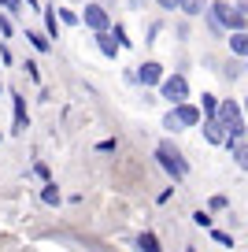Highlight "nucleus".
Here are the masks:
<instances>
[{
  "label": "nucleus",
  "instance_id": "1",
  "mask_svg": "<svg viewBox=\"0 0 248 252\" xmlns=\"http://www.w3.org/2000/svg\"><path fill=\"white\" fill-rule=\"evenodd\" d=\"M155 159H159V167H163L167 174H171L174 182H182V178L189 174V163L182 159V152L174 149L171 141H159V149H155Z\"/></svg>",
  "mask_w": 248,
  "mask_h": 252
},
{
  "label": "nucleus",
  "instance_id": "2",
  "mask_svg": "<svg viewBox=\"0 0 248 252\" xmlns=\"http://www.w3.org/2000/svg\"><path fill=\"white\" fill-rule=\"evenodd\" d=\"M211 23L215 26H226V30H245V4L230 8V4H211Z\"/></svg>",
  "mask_w": 248,
  "mask_h": 252
},
{
  "label": "nucleus",
  "instance_id": "3",
  "mask_svg": "<svg viewBox=\"0 0 248 252\" xmlns=\"http://www.w3.org/2000/svg\"><path fill=\"white\" fill-rule=\"evenodd\" d=\"M159 89H163V100H171V104H178V100H186V96H189V82L182 78V74L159 78Z\"/></svg>",
  "mask_w": 248,
  "mask_h": 252
},
{
  "label": "nucleus",
  "instance_id": "4",
  "mask_svg": "<svg viewBox=\"0 0 248 252\" xmlns=\"http://www.w3.org/2000/svg\"><path fill=\"white\" fill-rule=\"evenodd\" d=\"M78 19H86L89 30H108V8H100V4H86Z\"/></svg>",
  "mask_w": 248,
  "mask_h": 252
},
{
  "label": "nucleus",
  "instance_id": "5",
  "mask_svg": "<svg viewBox=\"0 0 248 252\" xmlns=\"http://www.w3.org/2000/svg\"><path fill=\"white\" fill-rule=\"evenodd\" d=\"M171 115L178 119V126H196V123H200V108H196V104H186V100L174 104Z\"/></svg>",
  "mask_w": 248,
  "mask_h": 252
},
{
  "label": "nucleus",
  "instance_id": "6",
  "mask_svg": "<svg viewBox=\"0 0 248 252\" xmlns=\"http://www.w3.org/2000/svg\"><path fill=\"white\" fill-rule=\"evenodd\" d=\"M137 78L145 82V86H159V78H163V67L148 60V63H141V67H137Z\"/></svg>",
  "mask_w": 248,
  "mask_h": 252
},
{
  "label": "nucleus",
  "instance_id": "7",
  "mask_svg": "<svg viewBox=\"0 0 248 252\" xmlns=\"http://www.w3.org/2000/svg\"><path fill=\"white\" fill-rule=\"evenodd\" d=\"M204 134H208V141H215V145H226V126L218 123V119H208V130H204Z\"/></svg>",
  "mask_w": 248,
  "mask_h": 252
},
{
  "label": "nucleus",
  "instance_id": "8",
  "mask_svg": "<svg viewBox=\"0 0 248 252\" xmlns=\"http://www.w3.org/2000/svg\"><path fill=\"white\" fill-rule=\"evenodd\" d=\"M96 45H100V52H104V56H115V52H119V41L111 37L108 30H96Z\"/></svg>",
  "mask_w": 248,
  "mask_h": 252
},
{
  "label": "nucleus",
  "instance_id": "9",
  "mask_svg": "<svg viewBox=\"0 0 248 252\" xmlns=\"http://www.w3.org/2000/svg\"><path fill=\"white\" fill-rule=\"evenodd\" d=\"M26 41H30L37 52H52V37H48V33H33V30H26Z\"/></svg>",
  "mask_w": 248,
  "mask_h": 252
},
{
  "label": "nucleus",
  "instance_id": "10",
  "mask_svg": "<svg viewBox=\"0 0 248 252\" xmlns=\"http://www.w3.org/2000/svg\"><path fill=\"white\" fill-rule=\"evenodd\" d=\"M11 100H15V130H26V100L23 96H11Z\"/></svg>",
  "mask_w": 248,
  "mask_h": 252
},
{
  "label": "nucleus",
  "instance_id": "11",
  "mask_svg": "<svg viewBox=\"0 0 248 252\" xmlns=\"http://www.w3.org/2000/svg\"><path fill=\"white\" fill-rule=\"evenodd\" d=\"M230 48L237 56H245L248 52V37H245V30H233V37H230Z\"/></svg>",
  "mask_w": 248,
  "mask_h": 252
},
{
  "label": "nucleus",
  "instance_id": "12",
  "mask_svg": "<svg viewBox=\"0 0 248 252\" xmlns=\"http://www.w3.org/2000/svg\"><path fill=\"white\" fill-rule=\"evenodd\" d=\"M45 30H48V37H52V41L60 37V23H56V8H48V11H45Z\"/></svg>",
  "mask_w": 248,
  "mask_h": 252
},
{
  "label": "nucleus",
  "instance_id": "13",
  "mask_svg": "<svg viewBox=\"0 0 248 252\" xmlns=\"http://www.w3.org/2000/svg\"><path fill=\"white\" fill-rule=\"evenodd\" d=\"M178 8L186 11V15H200V11H204V0H178Z\"/></svg>",
  "mask_w": 248,
  "mask_h": 252
},
{
  "label": "nucleus",
  "instance_id": "14",
  "mask_svg": "<svg viewBox=\"0 0 248 252\" xmlns=\"http://www.w3.org/2000/svg\"><path fill=\"white\" fill-rule=\"evenodd\" d=\"M41 200H45V204H60V189H56L52 182H48V186L41 189Z\"/></svg>",
  "mask_w": 248,
  "mask_h": 252
},
{
  "label": "nucleus",
  "instance_id": "15",
  "mask_svg": "<svg viewBox=\"0 0 248 252\" xmlns=\"http://www.w3.org/2000/svg\"><path fill=\"white\" fill-rule=\"evenodd\" d=\"M137 245H141V249H145V252H155V249H159V241H155V234H141V237H137Z\"/></svg>",
  "mask_w": 248,
  "mask_h": 252
},
{
  "label": "nucleus",
  "instance_id": "16",
  "mask_svg": "<svg viewBox=\"0 0 248 252\" xmlns=\"http://www.w3.org/2000/svg\"><path fill=\"white\" fill-rule=\"evenodd\" d=\"M215 108H218V100H215L211 93H204V115H208V119H215Z\"/></svg>",
  "mask_w": 248,
  "mask_h": 252
},
{
  "label": "nucleus",
  "instance_id": "17",
  "mask_svg": "<svg viewBox=\"0 0 248 252\" xmlns=\"http://www.w3.org/2000/svg\"><path fill=\"white\" fill-rule=\"evenodd\" d=\"M193 222H196V226H211V215H208V212H196Z\"/></svg>",
  "mask_w": 248,
  "mask_h": 252
},
{
  "label": "nucleus",
  "instance_id": "18",
  "mask_svg": "<svg viewBox=\"0 0 248 252\" xmlns=\"http://www.w3.org/2000/svg\"><path fill=\"white\" fill-rule=\"evenodd\" d=\"M211 237H215L218 245H233V237H230V234H222V230H211Z\"/></svg>",
  "mask_w": 248,
  "mask_h": 252
},
{
  "label": "nucleus",
  "instance_id": "19",
  "mask_svg": "<svg viewBox=\"0 0 248 252\" xmlns=\"http://www.w3.org/2000/svg\"><path fill=\"white\" fill-rule=\"evenodd\" d=\"M60 19H63V23H67V26H74V23H78V11H70V8H63V15H60Z\"/></svg>",
  "mask_w": 248,
  "mask_h": 252
},
{
  "label": "nucleus",
  "instance_id": "20",
  "mask_svg": "<svg viewBox=\"0 0 248 252\" xmlns=\"http://www.w3.org/2000/svg\"><path fill=\"white\" fill-rule=\"evenodd\" d=\"M0 4H4L8 11H19V0H0Z\"/></svg>",
  "mask_w": 248,
  "mask_h": 252
},
{
  "label": "nucleus",
  "instance_id": "21",
  "mask_svg": "<svg viewBox=\"0 0 248 252\" xmlns=\"http://www.w3.org/2000/svg\"><path fill=\"white\" fill-rule=\"evenodd\" d=\"M0 33H11V23H8L4 15H0Z\"/></svg>",
  "mask_w": 248,
  "mask_h": 252
},
{
  "label": "nucleus",
  "instance_id": "22",
  "mask_svg": "<svg viewBox=\"0 0 248 252\" xmlns=\"http://www.w3.org/2000/svg\"><path fill=\"white\" fill-rule=\"evenodd\" d=\"M159 8H171L174 11V8H178V0H159Z\"/></svg>",
  "mask_w": 248,
  "mask_h": 252
},
{
  "label": "nucleus",
  "instance_id": "23",
  "mask_svg": "<svg viewBox=\"0 0 248 252\" xmlns=\"http://www.w3.org/2000/svg\"><path fill=\"white\" fill-rule=\"evenodd\" d=\"M0 93H4V82H0Z\"/></svg>",
  "mask_w": 248,
  "mask_h": 252
}]
</instances>
